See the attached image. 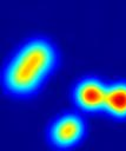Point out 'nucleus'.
I'll use <instances>...</instances> for the list:
<instances>
[{"mask_svg":"<svg viewBox=\"0 0 126 151\" xmlns=\"http://www.w3.org/2000/svg\"><path fill=\"white\" fill-rule=\"evenodd\" d=\"M87 134L85 114L77 110L57 113L46 125L45 139L54 151H71L78 147Z\"/></svg>","mask_w":126,"mask_h":151,"instance_id":"2","label":"nucleus"},{"mask_svg":"<svg viewBox=\"0 0 126 151\" xmlns=\"http://www.w3.org/2000/svg\"><path fill=\"white\" fill-rule=\"evenodd\" d=\"M107 83L98 74H84L71 86L69 97L82 114H102Z\"/></svg>","mask_w":126,"mask_h":151,"instance_id":"3","label":"nucleus"},{"mask_svg":"<svg viewBox=\"0 0 126 151\" xmlns=\"http://www.w3.org/2000/svg\"><path fill=\"white\" fill-rule=\"evenodd\" d=\"M102 114L114 120H126V78L107 83Z\"/></svg>","mask_w":126,"mask_h":151,"instance_id":"4","label":"nucleus"},{"mask_svg":"<svg viewBox=\"0 0 126 151\" xmlns=\"http://www.w3.org/2000/svg\"><path fill=\"white\" fill-rule=\"evenodd\" d=\"M60 64L55 41L44 34L24 39L5 59L1 67V90L13 99L37 96Z\"/></svg>","mask_w":126,"mask_h":151,"instance_id":"1","label":"nucleus"}]
</instances>
